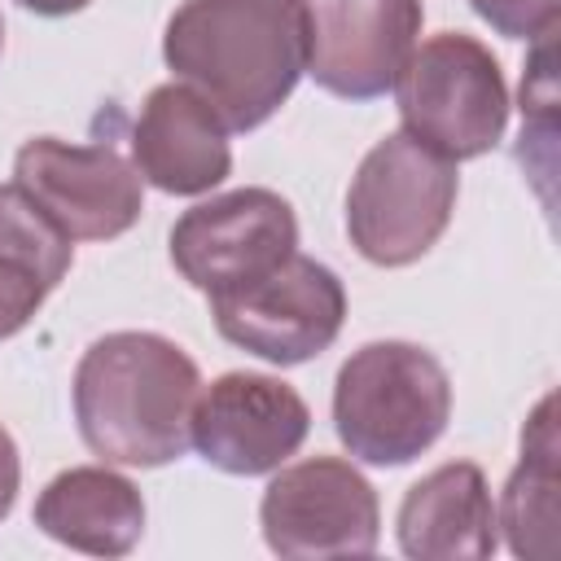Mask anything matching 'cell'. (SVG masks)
<instances>
[{"mask_svg": "<svg viewBox=\"0 0 561 561\" xmlns=\"http://www.w3.org/2000/svg\"><path fill=\"white\" fill-rule=\"evenodd\" d=\"M210 316L224 342L276 368H294L337 342L346 324V289L333 267L294 250L254 285L215 294Z\"/></svg>", "mask_w": 561, "mask_h": 561, "instance_id": "obj_7", "label": "cell"}, {"mask_svg": "<svg viewBox=\"0 0 561 561\" xmlns=\"http://www.w3.org/2000/svg\"><path fill=\"white\" fill-rule=\"evenodd\" d=\"M18 486H22V456H18L13 434L0 425V522L13 513V504H18Z\"/></svg>", "mask_w": 561, "mask_h": 561, "instance_id": "obj_18", "label": "cell"}, {"mask_svg": "<svg viewBox=\"0 0 561 561\" xmlns=\"http://www.w3.org/2000/svg\"><path fill=\"white\" fill-rule=\"evenodd\" d=\"M394 535L403 557L416 561H482L500 548L495 500L482 465L447 460L408 486L399 500Z\"/></svg>", "mask_w": 561, "mask_h": 561, "instance_id": "obj_13", "label": "cell"}, {"mask_svg": "<svg viewBox=\"0 0 561 561\" xmlns=\"http://www.w3.org/2000/svg\"><path fill=\"white\" fill-rule=\"evenodd\" d=\"M311 434L307 399L272 373H224L197 390L188 447L232 478L280 469Z\"/></svg>", "mask_w": 561, "mask_h": 561, "instance_id": "obj_10", "label": "cell"}, {"mask_svg": "<svg viewBox=\"0 0 561 561\" xmlns=\"http://www.w3.org/2000/svg\"><path fill=\"white\" fill-rule=\"evenodd\" d=\"M13 184L70 241H114L145 215V180L114 140L31 136L13 153Z\"/></svg>", "mask_w": 561, "mask_h": 561, "instance_id": "obj_8", "label": "cell"}, {"mask_svg": "<svg viewBox=\"0 0 561 561\" xmlns=\"http://www.w3.org/2000/svg\"><path fill=\"white\" fill-rule=\"evenodd\" d=\"M421 22V0H307V75L342 101H377L394 88Z\"/></svg>", "mask_w": 561, "mask_h": 561, "instance_id": "obj_11", "label": "cell"}, {"mask_svg": "<svg viewBox=\"0 0 561 561\" xmlns=\"http://www.w3.org/2000/svg\"><path fill=\"white\" fill-rule=\"evenodd\" d=\"M18 4L31 9V13H39V18H70V13L88 9L92 0H18Z\"/></svg>", "mask_w": 561, "mask_h": 561, "instance_id": "obj_19", "label": "cell"}, {"mask_svg": "<svg viewBox=\"0 0 561 561\" xmlns=\"http://www.w3.org/2000/svg\"><path fill=\"white\" fill-rule=\"evenodd\" d=\"M298 250V215L276 188H232L188 206L171 228L175 272L206 298L232 294Z\"/></svg>", "mask_w": 561, "mask_h": 561, "instance_id": "obj_9", "label": "cell"}, {"mask_svg": "<svg viewBox=\"0 0 561 561\" xmlns=\"http://www.w3.org/2000/svg\"><path fill=\"white\" fill-rule=\"evenodd\" d=\"M473 13L504 39H543L557 35V18H561V0H469Z\"/></svg>", "mask_w": 561, "mask_h": 561, "instance_id": "obj_17", "label": "cell"}, {"mask_svg": "<svg viewBox=\"0 0 561 561\" xmlns=\"http://www.w3.org/2000/svg\"><path fill=\"white\" fill-rule=\"evenodd\" d=\"M131 162L158 193L202 197L232 171L228 123L188 83H158L131 123Z\"/></svg>", "mask_w": 561, "mask_h": 561, "instance_id": "obj_12", "label": "cell"}, {"mask_svg": "<svg viewBox=\"0 0 561 561\" xmlns=\"http://www.w3.org/2000/svg\"><path fill=\"white\" fill-rule=\"evenodd\" d=\"M0 48H4V22H0Z\"/></svg>", "mask_w": 561, "mask_h": 561, "instance_id": "obj_20", "label": "cell"}, {"mask_svg": "<svg viewBox=\"0 0 561 561\" xmlns=\"http://www.w3.org/2000/svg\"><path fill=\"white\" fill-rule=\"evenodd\" d=\"M557 394H543L522 425V456L504 482L495 522L513 557L552 561L557 552Z\"/></svg>", "mask_w": 561, "mask_h": 561, "instance_id": "obj_16", "label": "cell"}, {"mask_svg": "<svg viewBox=\"0 0 561 561\" xmlns=\"http://www.w3.org/2000/svg\"><path fill=\"white\" fill-rule=\"evenodd\" d=\"M162 61L228 131H254L307 75V0H184L167 18Z\"/></svg>", "mask_w": 561, "mask_h": 561, "instance_id": "obj_1", "label": "cell"}, {"mask_svg": "<svg viewBox=\"0 0 561 561\" xmlns=\"http://www.w3.org/2000/svg\"><path fill=\"white\" fill-rule=\"evenodd\" d=\"M456 197V162L416 145L408 131H390L359 158L351 175L346 237L373 267H408L438 245Z\"/></svg>", "mask_w": 561, "mask_h": 561, "instance_id": "obj_5", "label": "cell"}, {"mask_svg": "<svg viewBox=\"0 0 561 561\" xmlns=\"http://www.w3.org/2000/svg\"><path fill=\"white\" fill-rule=\"evenodd\" d=\"M31 522L75 552L127 557L145 535V495L110 465H70L35 495Z\"/></svg>", "mask_w": 561, "mask_h": 561, "instance_id": "obj_14", "label": "cell"}, {"mask_svg": "<svg viewBox=\"0 0 561 561\" xmlns=\"http://www.w3.org/2000/svg\"><path fill=\"white\" fill-rule=\"evenodd\" d=\"M70 263L75 241L18 184H0V342L39 316Z\"/></svg>", "mask_w": 561, "mask_h": 561, "instance_id": "obj_15", "label": "cell"}, {"mask_svg": "<svg viewBox=\"0 0 561 561\" xmlns=\"http://www.w3.org/2000/svg\"><path fill=\"white\" fill-rule=\"evenodd\" d=\"M202 390L193 355L149 329L96 337L75 368V425L92 456L127 469H162L188 451Z\"/></svg>", "mask_w": 561, "mask_h": 561, "instance_id": "obj_2", "label": "cell"}, {"mask_svg": "<svg viewBox=\"0 0 561 561\" xmlns=\"http://www.w3.org/2000/svg\"><path fill=\"white\" fill-rule=\"evenodd\" d=\"M263 543L276 557H368L381 539V504L373 482L342 456H307L272 469L259 500Z\"/></svg>", "mask_w": 561, "mask_h": 561, "instance_id": "obj_6", "label": "cell"}, {"mask_svg": "<svg viewBox=\"0 0 561 561\" xmlns=\"http://www.w3.org/2000/svg\"><path fill=\"white\" fill-rule=\"evenodd\" d=\"M394 105L416 145L447 162L491 153L508 127V83L495 53L465 35L438 31L421 39L394 75Z\"/></svg>", "mask_w": 561, "mask_h": 561, "instance_id": "obj_4", "label": "cell"}, {"mask_svg": "<svg viewBox=\"0 0 561 561\" xmlns=\"http://www.w3.org/2000/svg\"><path fill=\"white\" fill-rule=\"evenodd\" d=\"M451 421V377L416 342H364L333 377V430L342 447L377 469L425 456Z\"/></svg>", "mask_w": 561, "mask_h": 561, "instance_id": "obj_3", "label": "cell"}]
</instances>
